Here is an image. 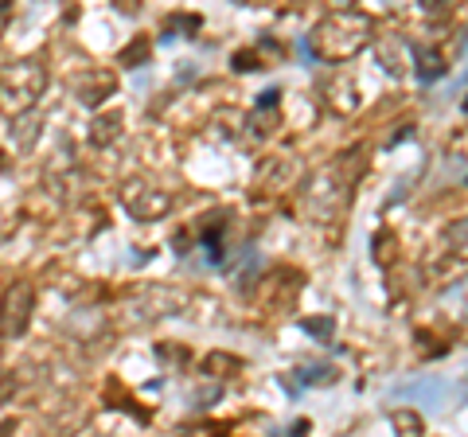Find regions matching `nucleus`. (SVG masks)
Segmentation results:
<instances>
[{"label": "nucleus", "instance_id": "f257e3e1", "mask_svg": "<svg viewBox=\"0 0 468 437\" xmlns=\"http://www.w3.org/2000/svg\"><path fill=\"white\" fill-rule=\"evenodd\" d=\"M48 91V67L43 59H16L0 70V113L5 118H20V113H32L36 101Z\"/></svg>", "mask_w": 468, "mask_h": 437}, {"label": "nucleus", "instance_id": "f03ea898", "mask_svg": "<svg viewBox=\"0 0 468 437\" xmlns=\"http://www.w3.org/2000/svg\"><path fill=\"white\" fill-rule=\"evenodd\" d=\"M367 43H371V20L359 16V12H335V16H328L313 32L316 55L328 59V63L351 59V55H356L359 48H367Z\"/></svg>", "mask_w": 468, "mask_h": 437}, {"label": "nucleus", "instance_id": "7ed1b4c3", "mask_svg": "<svg viewBox=\"0 0 468 437\" xmlns=\"http://www.w3.org/2000/svg\"><path fill=\"white\" fill-rule=\"evenodd\" d=\"M36 313V289L32 282H12L0 297V340H16L32 325Z\"/></svg>", "mask_w": 468, "mask_h": 437}, {"label": "nucleus", "instance_id": "20e7f679", "mask_svg": "<svg viewBox=\"0 0 468 437\" xmlns=\"http://www.w3.org/2000/svg\"><path fill=\"white\" fill-rule=\"evenodd\" d=\"M122 203L141 223H156V218H165L172 211V196L153 180H129L122 187Z\"/></svg>", "mask_w": 468, "mask_h": 437}, {"label": "nucleus", "instance_id": "39448f33", "mask_svg": "<svg viewBox=\"0 0 468 437\" xmlns=\"http://www.w3.org/2000/svg\"><path fill=\"white\" fill-rule=\"evenodd\" d=\"M70 86H75V98L82 106L94 110L117 94V75H110V70H101V67H90V70H82V75H75Z\"/></svg>", "mask_w": 468, "mask_h": 437}, {"label": "nucleus", "instance_id": "423d86ee", "mask_svg": "<svg viewBox=\"0 0 468 437\" xmlns=\"http://www.w3.org/2000/svg\"><path fill=\"white\" fill-rule=\"evenodd\" d=\"M122 137V113H98V118L90 122V141L98 144V149H106L110 141Z\"/></svg>", "mask_w": 468, "mask_h": 437}, {"label": "nucleus", "instance_id": "0eeeda50", "mask_svg": "<svg viewBox=\"0 0 468 437\" xmlns=\"http://www.w3.org/2000/svg\"><path fill=\"white\" fill-rule=\"evenodd\" d=\"M144 55H149V43H133V48L122 51V63L125 67H137V63H144Z\"/></svg>", "mask_w": 468, "mask_h": 437}]
</instances>
